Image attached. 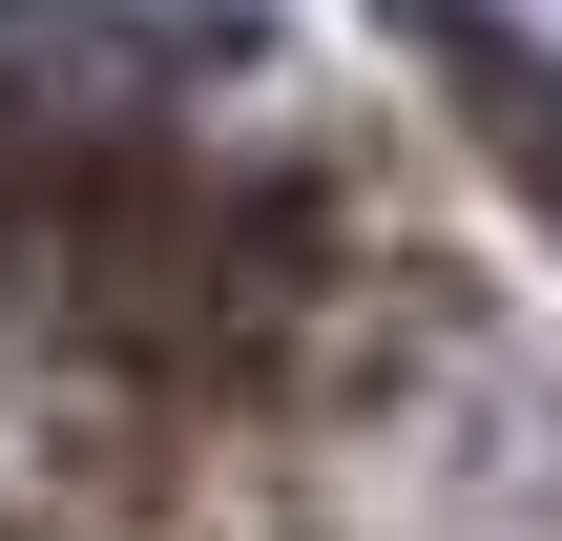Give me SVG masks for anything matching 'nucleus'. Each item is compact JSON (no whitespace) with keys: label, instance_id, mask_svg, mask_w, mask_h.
Masks as SVG:
<instances>
[{"label":"nucleus","instance_id":"nucleus-1","mask_svg":"<svg viewBox=\"0 0 562 541\" xmlns=\"http://www.w3.org/2000/svg\"><path fill=\"white\" fill-rule=\"evenodd\" d=\"M396 42H417V83H438V125L521 188L562 229V42H521L501 0H396Z\"/></svg>","mask_w":562,"mask_h":541},{"label":"nucleus","instance_id":"nucleus-2","mask_svg":"<svg viewBox=\"0 0 562 541\" xmlns=\"http://www.w3.org/2000/svg\"><path fill=\"white\" fill-rule=\"evenodd\" d=\"M501 21H521V42H562V0H501Z\"/></svg>","mask_w":562,"mask_h":541}]
</instances>
